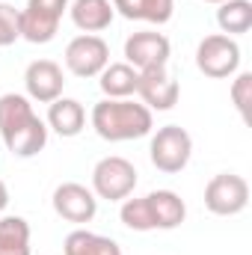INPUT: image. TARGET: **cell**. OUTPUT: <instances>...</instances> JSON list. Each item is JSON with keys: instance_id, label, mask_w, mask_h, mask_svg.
Returning a JSON list of instances; mask_svg holds the SVG:
<instances>
[{"instance_id": "obj_1", "label": "cell", "mask_w": 252, "mask_h": 255, "mask_svg": "<svg viewBox=\"0 0 252 255\" xmlns=\"http://www.w3.org/2000/svg\"><path fill=\"white\" fill-rule=\"evenodd\" d=\"M0 136L15 157H36L48 145V125L36 116L27 95H0Z\"/></svg>"}, {"instance_id": "obj_2", "label": "cell", "mask_w": 252, "mask_h": 255, "mask_svg": "<svg viewBox=\"0 0 252 255\" xmlns=\"http://www.w3.org/2000/svg\"><path fill=\"white\" fill-rule=\"evenodd\" d=\"M89 122L95 128V133L107 142L139 139V136H148L154 128L151 110L133 98H101L92 107Z\"/></svg>"}, {"instance_id": "obj_3", "label": "cell", "mask_w": 252, "mask_h": 255, "mask_svg": "<svg viewBox=\"0 0 252 255\" xmlns=\"http://www.w3.org/2000/svg\"><path fill=\"white\" fill-rule=\"evenodd\" d=\"M148 157L154 163V169L175 175L181 169H187L190 157H193V136L187 128L181 125H163L157 128V133L148 142Z\"/></svg>"}, {"instance_id": "obj_4", "label": "cell", "mask_w": 252, "mask_h": 255, "mask_svg": "<svg viewBox=\"0 0 252 255\" xmlns=\"http://www.w3.org/2000/svg\"><path fill=\"white\" fill-rule=\"evenodd\" d=\"M196 68L205 77H214V80L235 77L238 68H241V45L226 33L205 36L196 48Z\"/></svg>"}, {"instance_id": "obj_5", "label": "cell", "mask_w": 252, "mask_h": 255, "mask_svg": "<svg viewBox=\"0 0 252 255\" xmlns=\"http://www.w3.org/2000/svg\"><path fill=\"white\" fill-rule=\"evenodd\" d=\"M136 187V166L119 157V154H107L95 163L92 169V193L98 199H107V202H125L127 196Z\"/></svg>"}, {"instance_id": "obj_6", "label": "cell", "mask_w": 252, "mask_h": 255, "mask_svg": "<svg viewBox=\"0 0 252 255\" xmlns=\"http://www.w3.org/2000/svg\"><path fill=\"white\" fill-rule=\"evenodd\" d=\"M250 205V184L244 175L220 172L205 184V208L214 217H238Z\"/></svg>"}, {"instance_id": "obj_7", "label": "cell", "mask_w": 252, "mask_h": 255, "mask_svg": "<svg viewBox=\"0 0 252 255\" xmlns=\"http://www.w3.org/2000/svg\"><path fill=\"white\" fill-rule=\"evenodd\" d=\"M68 0H27V6L21 9V39L33 45L54 42Z\"/></svg>"}, {"instance_id": "obj_8", "label": "cell", "mask_w": 252, "mask_h": 255, "mask_svg": "<svg viewBox=\"0 0 252 255\" xmlns=\"http://www.w3.org/2000/svg\"><path fill=\"white\" fill-rule=\"evenodd\" d=\"M110 65V45L101 36L83 33L65 45V68L74 77H98Z\"/></svg>"}, {"instance_id": "obj_9", "label": "cell", "mask_w": 252, "mask_h": 255, "mask_svg": "<svg viewBox=\"0 0 252 255\" xmlns=\"http://www.w3.org/2000/svg\"><path fill=\"white\" fill-rule=\"evenodd\" d=\"M54 211L57 217H63L65 223H74V226H83V223H92L95 214H98V196L92 193V187L86 184H77V181H65L54 190Z\"/></svg>"}, {"instance_id": "obj_10", "label": "cell", "mask_w": 252, "mask_h": 255, "mask_svg": "<svg viewBox=\"0 0 252 255\" xmlns=\"http://www.w3.org/2000/svg\"><path fill=\"white\" fill-rule=\"evenodd\" d=\"M136 95L139 101L148 107V110H172L178 104V95H181V86L178 80L169 74L166 65L160 68H145L139 71V83H136Z\"/></svg>"}, {"instance_id": "obj_11", "label": "cell", "mask_w": 252, "mask_h": 255, "mask_svg": "<svg viewBox=\"0 0 252 255\" xmlns=\"http://www.w3.org/2000/svg\"><path fill=\"white\" fill-rule=\"evenodd\" d=\"M169 54H172V45H169V39L163 33L142 30V33H133V36L125 39V63L133 65L136 71L166 65Z\"/></svg>"}, {"instance_id": "obj_12", "label": "cell", "mask_w": 252, "mask_h": 255, "mask_svg": "<svg viewBox=\"0 0 252 255\" xmlns=\"http://www.w3.org/2000/svg\"><path fill=\"white\" fill-rule=\"evenodd\" d=\"M24 86H27V98L39 101V104H51V101L63 98V65L54 63V60H33L24 71Z\"/></svg>"}, {"instance_id": "obj_13", "label": "cell", "mask_w": 252, "mask_h": 255, "mask_svg": "<svg viewBox=\"0 0 252 255\" xmlns=\"http://www.w3.org/2000/svg\"><path fill=\"white\" fill-rule=\"evenodd\" d=\"M142 205H145L151 232H154V229L172 232V229H178V226L184 223V217H187V205H184V199L175 190H151L148 196H142Z\"/></svg>"}, {"instance_id": "obj_14", "label": "cell", "mask_w": 252, "mask_h": 255, "mask_svg": "<svg viewBox=\"0 0 252 255\" xmlns=\"http://www.w3.org/2000/svg\"><path fill=\"white\" fill-rule=\"evenodd\" d=\"M68 15H71V24L83 33H92L98 36L101 30H107L113 24V3L110 0H71L68 3Z\"/></svg>"}, {"instance_id": "obj_15", "label": "cell", "mask_w": 252, "mask_h": 255, "mask_svg": "<svg viewBox=\"0 0 252 255\" xmlns=\"http://www.w3.org/2000/svg\"><path fill=\"white\" fill-rule=\"evenodd\" d=\"M45 125H48V130L71 139V136H77L86 128V110H83V104L77 98H57V101L48 104Z\"/></svg>"}, {"instance_id": "obj_16", "label": "cell", "mask_w": 252, "mask_h": 255, "mask_svg": "<svg viewBox=\"0 0 252 255\" xmlns=\"http://www.w3.org/2000/svg\"><path fill=\"white\" fill-rule=\"evenodd\" d=\"M110 3L127 21H148V24H166L175 12V0H110Z\"/></svg>"}, {"instance_id": "obj_17", "label": "cell", "mask_w": 252, "mask_h": 255, "mask_svg": "<svg viewBox=\"0 0 252 255\" xmlns=\"http://www.w3.org/2000/svg\"><path fill=\"white\" fill-rule=\"evenodd\" d=\"M139 83V71L127 63H110L98 74V86L104 98H133Z\"/></svg>"}, {"instance_id": "obj_18", "label": "cell", "mask_w": 252, "mask_h": 255, "mask_svg": "<svg viewBox=\"0 0 252 255\" xmlns=\"http://www.w3.org/2000/svg\"><path fill=\"white\" fill-rule=\"evenodd\" d=\"M63 255H122V247L113 238H104L86 229H74L63 241Z\"/></svg>"}, {"instance_id": "obj_19", "label": "cell", "mask_w": 252, "mask_h": 255, "mask_svg": "<svg viewBox=\"0 0 252 255\" xmlns=\"http://www.w3.org/2000/svg\"><path fill=\"white\" fill-rule=\"evenodd\" d=\"M0 255H33L30 223L24 217H0Z\"/></svg>"}, {"instance_id": "obj_20", "label": "cell", "mask_w": 252, "mask_h": 255, "mask_svg": "<svg viewBox=\"0 0 252 255\" xmlns=\"http://www.w3.org/2000/svg\"><path fill=\"white\" fill-rule=\"evenodd\" d=\"M217 24L226 36H241L252 30V3L250 0H223L217 9Z\"/></svg>"}, {"instance_id": "obj_21", "label": "cell", "mask_w": 252, "mask_h": 255, "mask_svg": "<svg viewBox=\"0 0 252 255\" xmlns=\"http://www.w3.org/2000/svg\"><path fill=\"white\" fill-rule=\"evenodd\" d=\"M229 98L235 104V110L241 113L244 122H250V104H252V71H238L232 86H229Z\"/></svg>"}, {"instance_id": "obj_22", "label": "cell", "mask_w": 252, "mask_h": 255, "mask_svg": "<svg viewBox=\"0 0 252 255\" xmlns=\"http://www.w3.org/2000/svg\"><path fill=\"white\" fill-rule=\"evenodd\" d=\"M21 39V9L0 3V48H9Z\"/></svg>"}, {"instance_id": "obj_23", "label": "cell", "mask_w": 252, "mask_h": 255, "mask_svg": "<svg viewBox=\"0 0 252 255\" xmlns=\"http://www.w3.org/2000/svg\"><path fill=\"white\" fill-rule=\"evenodd\" d=\"M6 205H9V187H6V184L0 181V214L6 211Z\"/></svg>"}, {"instance_id": "obj_24", "label": "cell", "mask_w": 252, "mask_h": 255, "mask_svg": "<svg viewBox=\"0 0 252 255\" xmlns=\"http://www.w3.org/2000/svg\"><path fill=\"white\" fill-rule=\"evenodd\" d=\"M205 3H217V6H220V3H223V0H205Z\"/></svg>"}]
</instances>
